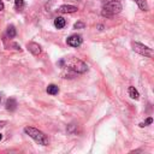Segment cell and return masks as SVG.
I'll return each instance as SVG.
<instances>
[{
  "instance_id": "3957f363",
  "label": "cell",
  "mask_w": 154,
  "mask_h": 154,
  "mask_svg": "<svg viewBox=\"0 0 154 154\" xmlns=\"http://www.w3.org/2000/svg\"><path fill=\"white\" fill-rule=\"evenodd\" d=\"M122 11V4L119 1H112L110 0L108 3H106L102 7V16L106 17H112L113 15H117Z\"/></svg>"
},
{
  "instance_id": "ac0fdd59",
  "label": "cell",
  "mask_w": 154,
  "mask_h": 154,
  "mask_svg": "<svg viewBox=\"0 0 154 154\" xmlns=\"http://www.w3.org/2000/svg\"><path fill=\"white\" fill-rule=\"evenodd\" d=\"M4 10V3L1 1V0H0V12H1Z\"/></svg>"
},
{
  "instance_id": "9c48e42d",
  "label": "cell",
  "mask_w": 154,
  "mask_h": 154,
  "mask_svg": "<svg viewBox=\"0 0 154 154\" xmlns=\"http://www.w3.org/2000/svg\"><path fill=\"white\" fill-rule=\"evenodd\" d=\"M65 24H66V21L64 19L63 17H57L54 19V27L57 29H63L64 27H65Z\"/></svg>"
},
{
  "instance_id": "7a4b0ae2",
  "label": "cell",
  "mask_w": 154,
  "mask_h": 154,
  "mask_svg": "<svg viewBox=\"0 0 154 154\" xmlns=\"http://www.w3.org/2000/svg\"><path fill=\"white\" fill-rule=\"evenodd\" d=\"M24 133L29 137H31L36 143L41 145V146H48V143H49V140H48L47 135L38 129H35V128H31V126H25Z\"/></svg>"
},
{
  "instance_id": "ffe728a7",
  "label": "cell",
  "mask_w": 154,
  "mask_h": 154,
  "mask_svg": "<svg viewBox=\"0 0 154 154\" xmlns=\"http://www.w3.org/2000/svg\"><path fill=\"white\" fill-rule=\"evenodd\" d=\"M112 1H120V0H112Z\"/></svg>"
},
{
  "instance_id": "8992f818",
  "label": "cell",
  "mask_w": 154,
  "mask_h": 154,
  "mask_svg": "<svg viewBox=\"0 0 154 154\" xmlns=\"http://www.w3.org/2000/svg\"><path fill=\"white\" fill-rule=\"evenodd\" d=\"M27 48H28L29 52L33 53L34 56H38V54H41V52H42L41 46L38 43H36V42H29L27 45Z\"/></svg>"
},
{
  "instance_id": "30bf717a",
  "label": "cell",
  "mask_w": 154,
  "mask_h": 154,
  "mask_svg": "<svg viewBox=\"0 0 154 154\" xmlns=\"http://www.w3.org/2000/svg\"><path fill=\"white\" fill-rule=\"evenodd\" d=\"M47 93L51 94V95H57V94L59 93L58 86H56V84H49V86L47 87Z\"/></svg>"
},
{
  "instance_id": "2e32d148",
  "label": "cell",
  "mask_w": 154,
  "mask_h": 154,
  "mask_svg": "<svg viewBox=\"0 0 154 154\" xmlns=\"http://www.w3.org/2000/svg\"><path fill=\"white\" fill-rule=\"evenodd\" d=\"M15 5L18 9H22L24 6V0H15Z\"/></svg>"
},
{
  "instance_id": "4fadbf2b",
  "label": "cell",
  "mask_w": 154,
  "mask_h": 154,
  "mask_svg": "<svg viewBox=\"0 0 154 154\" xmlns=\"http://www.w3.org/2000/svg\"><path fill=\"white\" fill-rule=\"evenodd\" d=\"M7 36L10 37V38H12V37H15L16 36V29H15V27L14 25H9L7 27Z\"/></svg>"
},
{
  "instance_id": "6da1fadb",
  "label": "cell",
  "mask_w": 154,
  "mask_h": 154,
  "mask_svg": "<svg viewBox=\"0 0 154 154\" xmlns=\"http://www.w3.org/2000/svg\"><path fill=\"white\" fill-rule=\"evenodd\" d=\"M59 65L63 66V68H66L69 70H72L73 72H77V73H84L86 71H88V65L80 60V59H77V58H68V59H61L59 63Z\"/></svg>"
},
{
  "instance_id": "44dd1931",
  "label": "cell",
  "mask_w": 154,
  "mask_h": 154,
  "mask_svg": "<svg viewBox=\"0 0 154 154\" xmlns=\"http://www.w3.org/2000/svg\"><path fill=\"white\" fill-rule=\"evenodd\" d=\"M0 102H1V96H0Z\"/></svg>"
},
{
  "instance_id": "e0dca14e",
  "label": "cell",
  "mask_w": 154,
  "mask_h": 154,
  "mask_svg": "<svg viewBox=\"0 0 154 154\" xmlns=\"http://www.w3.org/2000/svg\"><path fill=\"white\" fill-rule=\"evenodd\" d=\"M6 125V122L5 120H0V128H4Z\"/></svg>"
},
{
  "instance_id": "277c9868",
  "label": "cell",
  "mask_w": 154,
  "mask_h": 154,
  "mask_svg": "<svg viewBox=\"0 0 154 154\" xmlns=\"http://www.w3.org/2000/svg\"><path fill=\"white\" fill-rule=\"evenodd\" d=\"M131 47L136 53H138L141 56H145V57H148V58H153V56H154V52H153L152 48H149L148 46H145L142 43H140V42H133Z\"/></svg>"
},
{
  "instance_id": "9a60e30c",
  "label": "cell",
  "mask_w": 154,
  "mask_h": 154,
  "mask_svg": "<svg viewBox=\"0 0 154 154\" xmlns=\"http://www.w3.org/2000/svg\"><path fill=\"white\" fill-rule=\"evenodd\" d=\"M84 27H86V24H84L83 22H77V23H75V25H73L75 29H83Z\"/></svg>"
},
{
  "instance_id": "7c38bea8",
  "label": "cell",
  "mask_w": 154,
  "mask_h": 154,
  "mask_svg": "<svg viewBox=\"0 0 154 154\" xmlns=\"http://www.w3.org/2000/svg\"><path fill=\"white\" fill-rule=\"evenodd\" d=\"M129 95H130L131 99H135V100H137L140 98V94L135 89V87H129Z\"/></svg>"
},
{
  "instance_id": "d6986e66",
  "label": "cell",
  "mask_w": 154,
  "mask_h": 154,
  "mask_svg": "<svg viewBox=\"0 0 154 154\" xmlns=\"http://www.w3.org/2000/svg\"><path fill=\"white\" fill-rule=\"evenodd\" d=\"M1 138H3V135H1V134H0V141H1Z\"/></svg>"
},
{
  "instance_id": "5bb4252c",
  "label": "cell",
  "mask_w": 154,
  "mask_h": 154,
  "mask_svg": "<svg viewBox=\"0 0 154 154\" xmlns=\"http://www.w3.org/2000/svg\"><path fill=\"white\" fill-rule=\"evenodd\" d=\"M153 123V119L149 117V118H147L146 119V122H143V123H140V126L141 128H145V126H147V125H149V124H152Z\"/></svg>"
},
{
  "instance_id": "52a82bcc",
  "label": "cell",
  "mask_w": 154,
  "mask_h": 154,
  "mask_svg": "<svg viewBox=\"0 0 154 154\" xmlns=\"http://www.w3.org/2000/svg\"><path fill=\"white\" fill-rule=\"evenodd\" d=\"M58 11L61 14H73V12H77V7L72 5H61L58 7Z\"/></svg>"
},
{
  "instance_id": "8fae6325",
  "label": "cell",
  "mask_w": 154,
  "mask_h": 154,
  "mask_svg": "<svg viewBox=\"0 0 154 154\" xmlns=\"http://www.w3.org/2000/svg\"><path fill=\"white\" fill-rule=\"evenodd\" d=\"M134 1L137 4V6L142 11H148V5H147L146 0H134Z\"/></svg>"
},
{
  "instance_id": "ba28073f",
  "label": "cell",
  "mask_w": 154,
  "mask_h": 154,
  "mask_svg": "<svg viewBox=\"0 0 154 154\" xmlns=\"http://www.w3.org/2000/svg\"><path fill=\"white\" fill-rule=\"evenodd\" d=\"M5 106H6V110H7V111H15V110L17 108V101H16V99H14V98L7 99Z\"/></svg>"
},
{
  "instance_id": "5b68a950",
  "label": "cell",
  "mask_w": 154,
  "mask_h": 154,
  "mask_svg": "<svg viewBox=\"0 0 154 154\" xmlns=\"http://www.w3.org/2000/svg\"><path fill=\"white\" fill-rule=\"evenodd\" d=\"M82 37L80 35H71L70 37H68V40H66V43L71 47H78L82 45Z\"/></svg>"
}]
</instances>
